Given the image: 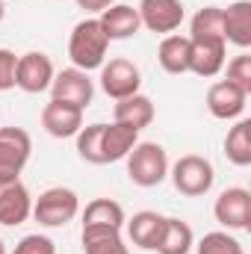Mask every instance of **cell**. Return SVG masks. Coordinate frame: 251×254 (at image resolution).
Masks as SVG:
<instances>
[{
    "label": "cell",
    "instance_id": "obj_13",
    "mask_svg": "<svg viewBox=\"0 0 251 254\" xmlns=\"http://www.w3.org/2000/svg\"><path fill=\"white\" fill-rule=\"evenodd\" d=\"M246 104H249V95L228 80H219L207 89V110L213 119H222V122L240 119L246 113Z\"/></svg>",
    "mask_w": 251,
    "mask_h": 254
},
{
    "label": "cell",
    "instance_id": "obj_26",
    "mask_svg": "<svg viewBox=\"0 0 251 254\" xmlns=\"http://www.w3.org/2000/svg\"><path fill=\"white\" fill-rule=\"evenodd\" d=\"M195 254H246L243 243L237 237H231L228 231H210L201 237V243L195 246Z\"/></svg>",
    "mask_w": 251,
    "mask_h": 254
},
{
    "label": "cell",
    "instance_id": "obj_10",
    "mask_svg": "<svg viewBox=\"0 0 251 254\" xmlns=\"http://www.w3.org/2000/svg\"><path fill=\"white\" fill-rule=\"evenodd\" d=\"M142 27H148L151 33H163L172 36L181 24H184V3L181 0H142L136 6Z\"/></svg>",
    "mask_w": 251,
    "mask_h": 254
},
{
    "label": "cell",
    "instance_id": "obj_14",
    "mask_svg": "<svg viewBox=\"0 0 251 254\" xmlns=\"http://www.w3.org/2000/svg\"><path fill=\"white\" fill-rule=\"evenodd\" d=\"M125 225H127V237H130V243L136 249L157 252L163 228H166V216H160L154 210H139V213H133V219H127Z\"/></svg>",
    "mask_w": 251,
    "mask_h": 254
},
{
    "label": "cell",
    "instance_id": "obj_3",
    "mask_svg": "<svg viewBox=\"0 0 251 254\" xmlns=\"http://www.w3.org/2000/svg\"><path fill=\"white\" fill-rule=\"evenodd\" d=\"M169 178L175 184V190L187 198H201L213 190L216 184V172H213V163L207 157H198V154H184L172 169H169Z\"/></svg>",
    "mask_w": 251,
    "mask_h": 254
},
{
    "label": "cell",
    "instance_id": "obj_9",
    "mask_svg": "<svg viewBox=\"0 0 251 254\" xmlns=\"http://www.w3.org/2000/svg\"><path fill=\"white\" fill-rule=\"evenodd\" d=\"M142 86V74L139 68L130 63V60H110V63L101 65V89L113 98V101H122L136 95Z\"/></svg>",
    "mask_w": 251,
    "mask_h": 254
},
{
    "label": "cell",
    "instance_id": "obj_21",
    "mask_svg": "<svg viewBox=\"0 0 251 254\" xmlns=\"http://www.w3.org/2000/svg\"><path fill=\"white\" fill-rule=\"evenodd\" d=\"M157 63L166 74H187L189 71V39L187 36H166L157 48Z\"/></svg>",
    "mask_w": 251,
    "mask_h": 254
},
{
    "label": "cell",
    "instance_id": "obj_29",
    "mask_svg": "<svg viewBox=\"0 0 251 254\" xmlns=\"http://www.w3.org/2000/svg\"><path fill=\"white\" fill-rule=\"evenodd\" d=\"M12 254H57V246H54V240L45 237V234H27V237L15 246Z\"/></svg>",
    "mask_w": 251,
    "mask_h": 254
},
{
    "label": "cell",
    "instance_id": "obj_1",
    "mask_svg": "<svg viewBox=\"0 0 251 254\" xmlns=\"http://www.w3.org/2000/svg\"><path fill=\"white\" fill-rule=\"evenodd\" d=\"M107 48H110V39L101 27L98 18H86L80 21L74 30H71V39H68V57L74 68L80 71H95L107 63Z\"/></svg>",
    "mask_w": 251,
    "mask_h": 254
},
{
    "label": "cell",
    "instance_id": "obj_18",
    "mask_svg": "<svg viewBox=\"0 0 251 254\" xmlns=\"http://www.w3.org/2000/svg\"><path fill=\"white\" fill-rule=\"evenodd\" d=\"M139 142V130L130 125H104V133H101V154H104V166L107 163H119L130 154V148Z\"/></svg>",
    "mask_w": 251,
    "mask_h": 254
},
{
    "label": "cell",
    "instance_id": "obj_22",
    "mask_svg": "<svg viewBox=\"0 0 251 254\" xmlns=\"http://www.w3.org/2000/svg\"><path fill=\"white\" fill-rule=\"evenodd\" d=\"M195 246V234L184 219H175V216H166V228H163V237H160V246L157 254H189Z\"/></svg>",
    "mask_w": 251,
    "mask_h": 254
},
{
    "label": "cell",
    "instance_id": "obj_8",
    "mask_svg": "<svg viewBox=\"0 0 251 254\" xmlns=\"http://www.w3.org/2000/svg\"><path fill=\"white\" fill-rule=\"evenodd\" d=\"M54 63L48 54L42 51H30L24 57H18L15 65V86L27 95H39V92H48L51 83H54Z\"/></svg>",
    "mask_w": 251,
    "mask_h": 254
},
{
    "label": "cell",
    "instance_id": "obj_15",
    "mask_svg": "<svg viewBox=\"0 0 251 254\" xmlns=\"http://www.w3.org/2000/svg\"><path fill=\"white\" fill-rule=\"evenodd\" d=\"M42 127L54 136V139H71L80 133L83 127V110L71 107V104H60V101H51L45 104L42 110Z\"/></svg>",
    "mask_w": 251,
    "mask_h": 254
},
{
    "label": "cell",
    "instance_id": "obj_16",
    "mask_svg": "<svg viewBox=\"0 0 251 254\" xmlns=\"http://www.w3.org/2000/svg\"><path fill=\"white\" fill-rule=\"evenodd\" d=\"M101 27L107 33L110 42H122V39H130L142 30V21H139V12L127 3H113L110 9L101 12Z\"/></svg>",
    "mask_w": 251,
    "mask_h": 254
},
{
    "label": "cell",
    "instance_id": "obj_28",
    "mask_svg": "<svg viewBox=\"0 0 251 254\" xmlns=\"http://www.w3.org/2000/svg\"><path fill=\"white\" fill-rule=\"evenodd\" d=\"M225 80L234 83L237 89H243L246 95H251V57L246 54V51L228 63V74H225Z\"/></svg>",
    "mask_w": 251,
    "mask_h": 254
},
{
    "label": "cell",
    "instance_id": "obj_6",
    "mask_svg": "<svg viewBox=\"0 0 251 254\" xmlns=\"http://www.w3.org/2000/svg\"><path fill=\"white\" fill-rule=\"evenodd\" d=\"M95 98V83L86 71L80 68H63L54 74V83H51V101H60V104H71L77 110H86Z\"/></svg>",
    "mask_w": 251,
    "mask_h": 254
},
{
    "label": "cell",
    "instance_id": "obj_2",
    "mask_svg": "<svg viewBox=\"0 0 251 254\" xmlns=\"http://www.w3.org/2000/svg\"><path fill=\"white\" fill-rule=\"evenodd\" d=\"M127 178L142 190L160 187L169 178V154H166V148L157 145V142H136L130 148V154H127Z\"/></svg>",
    "mask_w": 251,
    "mask_h": 254
},
{
    "label": "cell",
    "instance_id": "obj_20",
    "mask_svg": "<svg viewBox=\"0 0 251 254\" xmlns=\"http://www.w3.org/2000/svg\"><path fill=\"white\" fill-rule=\"evenodd\" d=\"M116 122L119 125H130L136 127V130H142V127H148L154 122V101L148 98V95H142V92H136V95H130V98H122V101H116Z\"/></svg>",
    "mask_w": 251,
    "mask_h": 254
},
{
    "label": "cell",
    "instance_id": "obj_32",
    "mask_svg": "<svg viewBox=\"0 0 251 254\" xmlns=\"http://www.w3.org/2000/svg\"><path fill=\"white\" fill-rule=\"evenodd\" d=\"M0 254H6V243L3 240H0Z\"/></svg>",
    "mask_w": 251,
    "mask_h": 254
},
{
    "label": "cell",
    "instance_id": "obj_4",
    "mask_svg": "<svg viewBox=\"0 0 251 254\" xmlns=\"http://www.w3.org/2000/svg\"><path fill=\"white\" fill-rule=\"evenodd\" d=\"M80 213V198L68 187H51L33 201V219L45 228H63Z\"/></svg>",
    "mask_w": 251,
    "mask_h": 254
},
{
    "label": "cell",
    "instance_id": "obj_17",
    "mask_svg": "<svg viewBox=\"0 0 251 254\" xmlns=\"http://www.w3.org/2000/svg\"><path fill=\"white\" fill-rule=\"evenodd\" d=\"M225 21V42L249 51L251 48V0H234L228 9H222Z\"/></svg>",
    "mask_w": 251,
    "mask_h": 254
},
{
    "label": "cell",
    "instance_id": "obj_33",
    "mask_svg": "<svg viewBox=\"0 0 251 254\" xmlns=\"http://www.w3.org/2000/svg\"><path fill=\"white\" fill-rule=\"evenodd\" d=\"M3 12H6V9H3V0H0V21H3Z\"/></svg>",
    "mask_w": 251,
    "mask_h": 254
},
{
    "label": "cell",
    "instance_id": "obj_7",
    "mask_svg": "<svg viewBox=\"0 0 251 254\" xmlns=\"http://www.w3.org/2000/svg\"><path fill=\"white\" fill-rule=\"evenodd\" d=\"M213 216L228 231H249L251 228V192L246 187H228L216 198Z\"/></svg>",
    "mask_w": 251,
    "mask_h": 254
},
{
    "label": "cell",
    "instance_id": "obj_24",
    "mask_svg": "<svg viewBox=\"0 0 251 254\" xmlns=\"http://www.w3.org/2000/svg\"><path fill=\"white\" fill-rule=\"evenodd\" d=\"M83 252L86 254H130V249L122 240V231L95 228V231H83Z\"/></svg>",
    "mask_w": 251,
    "mask_h": 254
},
{
    "label": "cell",
    "instance_id": "obj_30",
    "mask_svg": "<svg viewBox=\"0 0 251 254\" xmlns=\"http://www.w3.org/2000/svg\"><path fill=\"white\" fill-rule=\"evenodd\" d=\"M15 65H18V57L12 51L0 48V92L15 86Z\"/></svg>",
    "mask_w": 251,
    "mask_h": 254
},
{
    "label": "cell",
    "instance_id": "obj_25",
    "mask_svg": "<svg viewBox=\"0 0 251 254\" xmlns=\"http://www.w3.org/2000/svg\"><path fill=\"white\" fill-rule=\"evenodd\" d=\"M189 39H225V21L222 6H204L195 12L189 24Z\"/></svg>",
    "mask_w": 251,
    "mask_h": 254
},
{
    "label": "cell",
    "instance_id": "obj_27",
    "mask_svg": "<svg viewBox=\"0 0 251 254\" xmlns=\"http://www.w3.org/2000/svg\"><path fill=\"white\" fill-rule=\"evenodd\" d=\"M101 133H104V125H89L80 127L77 133V154L92 163V166H104V154H101Z\"/></svg>",
    "mask_w": 251,
    "mask_h": 254
},
{
    "label": "cell",
    "instance_id": "obj_5",
    "mask_svg": "<svg viewBox=\"0 0 251 254\" xmlns=\"http://www.w3.org/2000/svg\"><path fill=\"white\" fill-rule=\"evenodd\" d=\"M33 139L24 127H0V181H15L27 169Z\"/></svg>",
    "mask_w": 251,
    "mask_h": 254
},
{
    "label": "cell",
    "instance_id": "obj_11",
    "mask_svg": "<svg viewBox=\"0 0 251 254\" xmlns=\"http://www.w3.org/2000/svg\"><path fill=\"white\" fill-rule=\"evenodd\" d=\"M30 216H33V198H30V190L21 184V178L0 181V225L15 228V225H24Z\"/></svg>",
    "mask_w": 251,
    "mask_h": 254
},
{
    "label": "cell",
    "instance_id": "obj_31",
    "mask_svg": "<svg viewBox=\"0 0 251 254\" xmlns=\"http://www.w3.org/2000/svg\"><path fill=\"white\" fill-rule=\"evenodd\" d=\"M113 3H116V0H77L80 9H86V12H98V15H101L104 9H110Z\"/></svg>",
    "mask_w": 251,
    "mask_h": 254
},
{
    "label": "cell",
    "instance_id": "obj_23",
    "mask_svg": "<svg viewBox=\"0 0 251 254\" xmlns=\"http://www.w3.org/2000/svg\"><path fill=\"white\" fill-rule=\"evenodd\" d=\"M225 157L234 166H240V169L251 166V119H240L228 130V136H225Z\"/></svg>",
    "mask_w": 251,
    "mask_h": 254
},
{
    "label": "cell",
    "instance_id": "obj_19",
    "mask_svg": "<svg viewBox=\"0 0 251 254\" xmlns=\"http://www.w3.org/2000/svg\"><path fill=\"white\" fill-rule=\"evenodd\" d=\"M127 222L125 207L113 198H95L92 204H86L83 210V231H95V228H113L122 231Z\"/></svg>",
    "mask_w": 251,
    "mask_h": 254
},
{
    "label": "cell",
    "instance_id": "obj_12",
    "mask_svg": "<svg viewBox=\"0 0 251 254\" xmlns=\"http://www.w3.org/2000/svg\"><path fill=\"white\" fill-rule=\"evenodd\" d=\"M225 39H189V71L198 77H216L225 68Z\"/></svg>",
    "mask_w": 251,
    "mask_h": 254
}]
</instances>
